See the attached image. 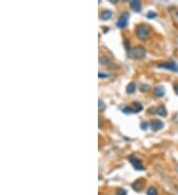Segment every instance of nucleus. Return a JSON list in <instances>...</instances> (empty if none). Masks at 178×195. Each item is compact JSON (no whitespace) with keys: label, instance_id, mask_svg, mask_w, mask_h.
Returning <instances> with one entry per match:
<instances>
[{"label":"nucleus","instance_id":"obj_21","mask_svg":"<svg viewBox=\"0 0 178 195\" xmlns=\"http://www.w3.org/2000/svg\"><path fill=\"white\" fill-rule=\"evenodd\" d=\"M148 127V122H145V121H143L142 123H141V128H142L143 130H146Z\"/></svg>","mask_w":178,"mask_h":195},{"label":"nucleus","instance_id":"obj_22","mask_svg":"<svg viewBox=\"0 0 178 195\" xmlns=\"http://www.w3.org/2000/svg\"><path fill=\"white\" fill-rule=\"evenodd\" d=\"M174 92L176 93V95H178V83L177 84H174Z\"/></svg>","mask_w":178,"mask_h":195},{"label":"nucleus","instance_id":"obj_2","mask_svg":"<svg viewBox=\"0 0 178 195\" xmlns=\"http://www.w3.org/2000/svg\"><path fill=\"white\" fill-rule=\"evenodd\" d=\"M146 55V49L143 46H137L134 49H131L130 51H128V57L134 58V59H141L145 57Z\"/></svg>","mask_w":178,"mask_h":195},{"label":"nucleus","instance_id":"obj_7","mask_svg":"<svg viewBox=\"0 0 178 195\" xmlns=\"http://www.w3.org/2000/svg\"><path fill=\"white\" fill-rule=\"evenodd\" d=\"M163 126H164V124L160 119H153L151 122V127L153 131H158V130L162 129Z\"/></svg>","mask_w":178,"mask_h":195},{"label":"nucleus","instance_id":"obj_16","mask_svg":"<svg viewBox=\"0 0 178 195\" xmlns=\"http://www.w3.org/2000/svg\"><path fill=\"white\" fill-rule=\"evenodd\" d=\"M146 194L148 195H158L156 188H154V187H149L148 190V193Z\"/></svg>","mask_w":178,"mask_h":195},{"label":"nucleus","instance_id":"obj_3","mask_svg":"<svg viewBox=\"0 0 178 195\" xmlns=\"http://www.w3.org/2000/svg\"><path fill=\"white\" fill-rule=\"evenodd\" d=\"M122 111L125 114H132V112H140L143 111V106L138 101H134L131 106H123Z\"/></svg>","mask_w":178,"mask_h":195},{"label":"nucleus","instance_id":"obj_14","mask_svg":"<svg viewBox=\"0 0 178 195\" xmlns=\"http://www.w3.org/2000/svg\"><path fill=\"white\" fill-rule=\"evenodd\" d=\"M100 63L102 64V65H105V64H108L109 62H110V60L108 59V57L107 56H100Z\"/></svg>","mask_w":178,"mask_h":195},{"label":"nucleus","instance_id":"obj_6","mask_svg":"<svg viewBox=\"0 0 178 195\" xmlns=\"http://www.w3.org/2000/svg\"><path fill=\"white\" fill-rule=\"evenodd\" d=\"M159 68H163L166 70H171V71L178 72V64L174 61H167V62H162L157 65Z\"/></svg>","mask_w":178,"mask_h":195},{"label":"nucleus","instance_id":"obj_20","mask_svg":"<svg viewBox=\"0 0 178 195\" xmlns=\"http://www.w3.org/2000/svg\"><path fill=\"white\" fill-rule=\"evenodd\" d=\"M98 77L99 78H108L109 74H106V73H102V71H100L98 73Z\"/></svg>","mask_w":178,"mask_h":195},{"label":"nucleus","instance_id":"obj_8","mask_svg":"<svg viewBox=\"0 0 178 195\" xmlns=\"http://www.w3.org/2000/svg\"><path fill=\"white\" fill-rule=\"evenodd\" d=\"M130 6L135 12H141L142 11V2L140 0H133V1L130 3Z\"/></svg>","mask_w":178,"mask_h":195},{"label":"nucleus","instance_id":"obj_5","mask_svg":"<svg viewBox=\"0 0 178 195\" xmlns=\"http://www.w3.org/2000/svg\"><path fill=\"white\" fill-rule=\"evenodd\" d=\"M129 18H130V14L128 12H123L120 15V17H119L117 23H116L117 27L120 28V29H124V28H126L127 26H128Z\"/></svg>","mask_w":178,"mask_h":195},{"label":"nucleus","instance_id":"obj_1","mask_svg":"<svg viewBox=\"0 0 178 195\" xmlns=\"http://www.w3.org/2000/svg\"><path fill=\"white\" fill-rule=\"evenodd\" d=\"M149 33H151V28L148 24H141L135 28V35H137L138 39L145 41L148 38Z\"/></svg>","mask_w":178,"mask_h":195},{"label":"nucleus","instance_id":"obj_17","mask_svg":"<svg viewBox=\"0 0 178 195\" xmlns=\"http://www.w3.org/2000/svg\"><path fill=\"white\" fill-rule=\"evenodd\" d=\"M98 106H99V111H104V109H106V104H105V103H104L103 101H99V104H98Z\"/></svg>","mask_w":178,"mask_h":195},{"label":"nucleus","instance_id":"obj_23","mask_svg":"<svg viewBox=\"0 0 178 195\" xmlns=\"http://www.w3.org/2000/svg\"><path fill=\"white\" fill-rule=\"evenodd\" d=\"M99 127H102V120H101V118H99Z\"/></svg>","mask_w":178,"mask_h":195},{"label":"nucleus","instance_id":"obj_12","mask_svg":"<svg viewBox=\"0 0 178 195\" xmlns=\"http://www.w3.org/2000/svg\"><path fill=\"white\" fill-rule=\"evenodd\" d=\"M156 114H159L160 116H166L167 114V111H166L164 106H159L156 107Z\"/></svg>","mask_w":178,"mask_h":195},{"label":"nucleus","instance_id":"obj_15","mask_svg":"<svg viewBox=\"0 0 178 195\" xmlns=\"http://www.w3.org/2000/svg\"><path fill=\"white\" fill-rule=\"evenodd\" d=\"M146 17H148V19H154L157 17V14L154 12V11H148V14H146Z\"/></svg>","mask_w":178,"mask_h":195},{"label":"nucleus","instance_id":"obj_18","mask_svg":"<svg viewBox=\"0 0 178 195\" xmlns=\"http://www.w3.org/2000/svg\"><path fill=\"white\" fill-rule=\"evenodd\" d=\"M140 90L142 92H148V90H149V86H148V85H146V84H142V85H141Z\"/></svg>","mask_w":178,"mask_h":195},{"label":"nucleus","instance_id":"obj_11","mask_svg":"<svg viewBox=\"0 0 178 195\" xmlns=\"http://www.w3.org/2000/svg\"><path fill=\"white\" fill-rule=\"evenodd\" d=\"M112 16H113V12L111 10H104L102 11V13H101L100 18L101 20H103V21H108V20L111 19Z\"/></svg>","mask_w":178,"mask_h":195},{"label":"nucleus","instance_id":"obj_10","mask_svg":"<svg viewBox=\"0 0 178 195\" xmlns=\"http://www.w3.org/2000/svg\"><path fill=\"white\" fill-rule=\"evenodd\" d=\"M153 94H154L155 97H157V98L163 97V96H164V94H165V89H164V87H163V86H157V87H155L154 90H153Z\"/></svg>","mask_w":178,"mask_h":195},{"label":"nucleus","instance_id":"obj_19","mask_svg":"<svg viewBox=\"0 0 178 195\" xmlns=\"http://www.w3.org/2000/svg\"><path fill=\"white\" fill-rule=\"evenodd\" d=\"M117 195H127V191L124 188H118L117 189Z\"/></svg>","mask_w":178,"mask_h":195},{"label":"nucleus","instance_id":"obj_9","mask_svg":"<svg viewBox=\"0 0 178 195\" xmlns=\"http://www.w3.org/2000/svg\"><path fill=\"white\" fill-rule=\"evenodd\" d=\"M145 182H146V180H145V179H140L135 180V181L132 184V186H133V188H134L135 190L140 191V190H142L143 187V186H145Z\"/></svg>","mask_w":178,"mask_h":195},{"label":"nucleus","instance_id":"obj_4","mask_svg":"<svg viewBox=\"0 0 178 195\" xmlns=\"http://www.w3.org/2000/svg\"><path fill=\"white\" fill-rule=\"evenodd\" d=\"M128 160H129V162L133 165L135 169H137V171H143V169H145V166H143L142 161L138 159L137 156L131 155V156H129Z\"/></svg>","mask_w":178,"mask_h":195},{"label":"nucleus","instance_id":"obj_13","mask_svg":"<svg viewBox=\"0 0 178 195\" xmlns=\"http://www.w3.org/2000/svg\"><path fill=\"white\" fill-rule=\"evenodd\" d=\"M135 89H137V86H135V84L133 83V82H131V83H129V85L127 86L126 91H127L128 94H133V93L135 92Z\"/></svg>","mask_w":178,"mask_h":195}]
</instances>
